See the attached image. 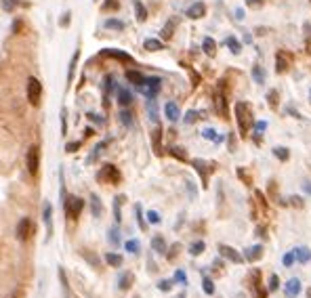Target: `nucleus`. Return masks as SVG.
I'll list each match as a JSON object with an SVG mask.
<instances>
[{"mask_svg": "<svg viewBox=\"0 0 311 298\" xmlns=\"http://www.w3.org/2000/svg\"><path fill=\"white\" fill-rule=\"evenodd\" d=\"M130 101H133L130 92H126V90H120V92H118V103H120V105H128Z\"/></svg>", "mask_w": 311, "mask_h": 298, "instance_id": "b1692460", "label": "nucleus"}, {"mask_svg": "<svg viewBox=\"0 0 311 298\" xmlns=\"http://www.w3.org/2000/svg\"><path fill=\"white\" fill-rule=\"evenodd\" d=\"M293 254H295V259L299 263H303V265L311 261V250L307 248V246H297V248L293 250Z\"/></svg>", "mask_w": 311, "mask_h": 298, "instance_id": "9b49d317", "label": "nucleus"}, {"mask_svg": "<svg viewBox=\"0 0 311 298\" xmlns=\"http://www.w3.org/2000/svg\"><path fill=\"white\" fill-rule=\"evenodd\" d=\"M82 256H84V259H86L88 263H93L95 267H99V259H97V256H95V254H88L86 250H82Z\"/></svg>", "mask_w": 311, "mask_h": 298, "instance_id": "473e14b6", "label": "nucleus"}, {"mask_svg": "<svg viewBox=\"0 0 311 298\" xmlns=\"http://www.w3.org/2000/svg\"><path fill=\"white\" fill-rule=\"evenodd\" d=\"M219 254L223 256L225 261L234 263V265H242L244 263V254H240L236 248H232V246H227V244H219Z\"/></svg>", "mask_w": 311, "mask_h": 298, "instance_id": "39448f33", "label": "nucleus"}, {"mask_svg": "<svg viewBox=\"0 0 311 298\" xmlns=\"http://www.w3.org/2000/svg\"><path fill=\"white\" fill-rule=\"evenodd\" d=\"M145 48L147 50H160V48H162V42H158V40H147Z\"/></svg>", "mask_w": 311, "mask_h": 298, "instance_id": "7c9ffc66", "label": "nucleus"}, {"mask_svg": "<svg viewBox=\"0 0 311 298\" xmlns=\"http://www.w3.org/2000/svg\"><path fill=\"white\" fill-rule=\"evenodd\" d=\"M135 8H137V19H139V21H145V19H147V11H145V6L137 0V2H135Z\"/></svg>", "mask_w": 311, "mask_h": 298, "instance_id": "393cba45", "label": "nucleus"}, {"mask_svg": "<svg viewBox=\"0 0 311 298\" xmlns=\"http://www.w3.org/2000/svg\"><path fill=\"white\" fill-rule=\"evenodd\" d=\"M97 179H99V183H109V185H118L120 183V170L116 168V166H112V164H105V166L99 170V174H97Z\"/></svg>", "mask_w": 311, "mask_h": 298, "instance_id": "7ed1b4c3", "label": "nucleus"}, {"mask_svg": "<svg viewBox=\"0 0 311 298\" xmlns=\"http://www.w3.org/2000/svg\"><path fill=\"white\" fill-rule=\"evenodd\" d=\"M269 105H272V107H276V92H274V90L269 92Z\"/></svg>", "mask_w": 311, "mask_h": 298, "instance_id": "49530a36", "label": "nucleus"}, {"mask_svg": "<svg viewBox=\"0 0 311 298\" xmlns=\"http://www.w3.org/2000/svg\"><path fill=\"white\" fill-rule=\"evenodd\" d=\"M253 74H255V78H257V80H263V71H259V67H255Z\"/></svg>", "mask_w": 311, "mask_h": 298, "instance_id": "09e8293b", "label": "nucleus"}, {"mask_svg": "<svg viewBox=\"0 0 311 298\" xmlns=\"http://www.w3.org/2000/svg\"><path fill=\"white\" fill-rule=\"evenodd\" d=\"M160 132L162 130H154V147H156V153H160Z\"/></svg>", "mask_w": 311, "mask_h": 298, "instance_id": "f704fd0d", "label": "nucleus"}, {"mask_svg": "<svg viewBox=\"0 0 311 298\" xmlns=\"http://www.w3.org/2000/svg\"><path fill=\"white\" fill-rule=\"evenodd\" d=\"M38 170H40V149L36 145H32L27 151V172L32 174V177H36Z\"/></svg>", "mask_w": 311, "mask_h": 298, "instance_id": "0eeeda50", "label": "nucleus"}, {"mask_svg": "<svg viewBox=\"0 0 311 298\" xmlns=\"http://www.w3.org/2000/svg\"><path fill=\"white\" fill-rule=\"evenodd\" d=\"M175 280H177V282H181V284H187V277H185L183 271H177V273H175Z\"/></svg>", "mask_w": 311, "mask_h": 298, "instance_id": "58836bf2", "label": "nucleus"}, {"mask_svg": "<svg viewBox=\"0 0 311 298\" xmlns=\"http://www.w3.org/2000/svg\"><path fill=\"white\" fill-rule=\"evenodd\" d=\"M105 25H107V27H118V29H122V27H124V25L120 23V21H107Z\"/></svg>", "mask_w": 311, "mask_h": 298, "instance_id": "c03bdc74", "label": "nucleus"}, {"mask_svg": "<svg viewBox=\"0 0 311 298\" xmlns=\"http://www.w3.org/2000/svg\"><path fill=\"white\" fill-rule=\"evenodd\" d=\"M152 248H154L158 254H166V242H164V238L156 235V238L152 240Z\"/></svg>", "mask_w": 311, "mask_h": 298, "instance_id": "f3484780", "label": "nucleus"}, {"mask_svg": "<svg viewBox=\"0 0 311 298\" xmlns=\"http://www.w3.org/2000/svg\"><path fill=\"white\" fill-rule=\"evenodd\" d=\"M13 298H19V296H17V292H15V294H13Z\"/></svg>", "mask_w": 311, "mask_h": 298, "instance_id": "603ef678", "label": "nucleus"}, {"mask_svg": "<svg viewBox=\"0 0 311 298\" xmlns=\"http://www.w3.org/2000/svg\"><path fill=\"white\" fill-rule=\"evenodd\" d=\"M301 290H303V286H301V280H297V277H293V280H288L284 284V294L286 298H297L301 294Z\"/></svg>", "mask_w": 311, "mask_h": 298, "instance_id": "6e6552de", "label": "nucleus"}, {"mask_svg": "<svg viewBox=\"0 0 311 298\" xmlns=\"http://www.w3.org/2000/svg\"><path fill=\"white\" fill-rule=\"evenodd\" d=\"M204 250H206L204 242H196V244H192V246H189V254H192V256H200V254H202Z\"/></svg>", "mask_w": 311, "mask_h": 298, "instance_id": "aec40b11", "label": "nucleus"}, {"mask_svg": "<svg viewBox=\"0 0 311 298\" xmlns=\"http://www.w3.org/2000/svg\"><path fill=\"white\" fill-rule=\"evenodd\" d=\"M170 156H175L179 160H187V153L183 151V147H173V149H170Z\"/></svg>", "mask_w": 311, "mask_h": 298, "instance_id": "c85d7f7f", "label": "nucleus"}, {"mask_svg": "<svg viewBox=\"0 0 311 298\" xmlns=\"http://www.w3.org/2000/svg\"><path fill=\"white\" fill-rule=\"evenodd\" d=\"M236 116H238V126H240V132L242 137L250 130L253 126V116H250V105L248 103H238L236 105Z\"/></svg>", "mask_w": 311, "mask_h": 298, "instance_id": "f257e3e1", "label": "nucleus"}, {"mask_svg": "<svg viewBox=\"0 0 311 298\" xmlns=\"http://www.w3.org/2000/svg\"><path fill=\"white\" fill-rule=\"evenodd\" d=\"M105 263L109 267H122V256L120 254H114V252H107L105 254Z\"/></svg>", "mask_w": 311, "mask_h": 298, "instance_id": "a211bd4d", "label": "nucleus"}, {"mask_svg": "<svg viewBox=\"0 0 311 298\" xmlns=\"http://www.w3.org/2000/svg\"><path fill=\"white\" fill-rule=\"evenodd\" d=\"M173 25H175L173 21H170V23H166L164 32H162V36H164V38H170V36H173Z\"/></svg>", "mask_w": 311, "mask_h": 298, "instance_id": "c9c22d12", "label": "nucleus"}, {"mask_svg": "<svg viewBox=\"0 0 311 298\" xmlns=\"http://www.w3.org/2000/svg\"><path fill=\"white\" fill-rule=\"evenodd\" d=\"M82 208H84L82 198H78V195H67V200H65V217L67 219L76 221L80 217V212H82Z\"/></svg>", "mask_w": 311, "mask_h": 298, "instance_id": "f03ea898", "label": "nucleus"}, {"mask_svg": "<svg viewBox=\"0 0 311 298\" xmlns=\"http://www.w3.org/2000/svg\"><path fill=\"white\" fill-rule=\"evenodd\" d=\"M158 88H160V80H158V78H152V80H145V84L141 86V90L145 92V95H147L149 99H154V97H156V92H158Z\"/></svg>", "mask_w": 311, "mask_h": 298, "instance_id": "9d476101", "label": "nucleus"}, {"mask_svg": "<svg viewBox=\"0 0 311 298\" xmlns=\"http://www.w3.org/2000/svg\"><path fill=\"white\" fill-rule=\"evenodd\" d=\"M179 248H181V246H179V244H175V246H173V248H170V252L166 254V256H168V259H170V261H173V259H175V256L179 254Z\"/></svg>", "mask_w": 311, "mask_h": 298, "instance_id": "4c0bfd02", "label": "nucleus"}, {"mask_svg": "<svg viewBox=\"0 0 311 298\" xmlns=\"http://www.w3.org/2000/svg\"><path fill=\"white\" fill-rule=\"evenodd\" d=\"M164 111H166V116H168V120H173V122H175V120H179V107H177L175 103H168Z\"/></svg>", "mask_w": 311, "mask_h": 298, "instance_id": "412c9836", "label": "nucleus"}, {"mask_svg": "<svg viewBox=\"0 0 311 298\" xmlns=\"http://www.w3.org/2000/svg\"><path fill=\"white\" fill-rule=\"evenodd\" d=\"M274 153H276V158H278V160H282V162H286V160L290 158V153H288L286 147H276Z\"/></svg>", "mask_w": 311, "mask_h": 298, "instance_id": "a878e982", "label": "nucleus"}, {"mask_svg": "<svg viewBox=\"0 0 311 298\" xmlns=\"http://www.w3.org/2000/svg\"><path fill=\"white\" fill-rule=\"evenodd\" d=\"M202 288H204V292H206L208 296L215 294V284H213V280H210V277H204V280H202Z\"/></svg>", "mask_w": 311, "mask_h": 298, "instance_id": "5701e85b", "label": "nucleus"}, {"mask_svg": "<svg viewBox=\"0 0 311 298\" xmlns=\"http://www.w3.org/2000/svg\"><path fill=\"white\" fill-rule=\"evenodd\" d=\"M206 15V6L204 2H196L187 8V17H192V19H200V17H204Z\"/></svg>", "mask_w": 311, "mask_h": 298, "instance_id": "f8f14e48", "label": "nucleus"}, {"mask_svg": "<svg viewBox=\"0 0 311 298\" xmlns=\"http://www.w3.org/2000/svg\"><path fill=\"white\" fill-rule=\"evenodd\" d=\"M120 116H122V122H124V124H130V114H128V111H122Z\"/></svg>", "mask_w": 311, "mask_h": 298, "instance_id": "a18cd8bd", "label": "nucleus"}, {"mask_svg": "<svg viewBox=\"0 0 311 298\" xmlns=\"http://www.w3.org/2000/svg\"><path fill=\"white\" fill-rule=\"evenodd\" d=\"M101 55H103V57H114V59H120V61H124V63H133V57L126 55V53H120V50H103Z\"/></svg>", "mask_w": 311, "mask_h": 298, "instance_id": "2eb2a0df", "label": "nucleus"}, {"mask_svg": "<svg viewBox=\"0 0 311 298\" xmlns=\"http://www.w3.org/2000/svg\"><path fill=\"white\" fill-rule=\"evenodd\" d=\"M40 99H42V84H40L36 78H29L27 80V101L36 107V105H40Z\"/></svg>", "mask_w": 311, "mask_h": 298, "instance_id": "20e7f679", "label": "nucleus"}, {"mask_svg": "<svg viewBox=\"0 0 311 298\" xmlns=\"http://www.w3.org/2000/svg\"><path fill=\"white\" fill-rule=\"evenodd\" d=\"M124 248H126L130 254H137V252H139V242H137V240H128V242L124 244Z\"/></svg>", "mask_w": 311, "mask_h": 298, "instance_id": "bb28decb", "label": "nucleus"}, {"mask_svg": "<svg viewBox=\"0 0 311 298\" xmlns=\"http://www.w3.org/2000/svg\"><path fill=\"white\" fill-rule=\"evenodd\" d=\"M215 50H217V42L213 38H206L204 40V53L206 55H215Z\"/></svg>", "mask_w": 311, "mask_h": 298, "instance_id": "4be33fe9", "label": "nucleus"}, {"mask_svg": "<svg viewBox=\"0 0 311 298\" xmlns=\"http://www.w3.org/2000/svg\"><path fill=\"white\" fill-rule=\"evenodd\" d=\"M297 259H295V254L293 252H288V254H284V259H282V263H284V267H293V263H295Z\"/></svg>", "mask_w": 311, "mask_h": 298, "instance_id": "2f4dec72", "label": "nucleus"}, {"mask_svg": "<svg viewBox=\"0 0 311 298\" xmlns=\"http://www.w3.org/2000/svg\"><path fill=\"white\" fill-rule=\"evenodd\" d=\"M290 204H293V206H297V208L303 206V202H301V198H290Z\"/></svg>", "mask_w": 311, "mask_h": 298, "instance_id": "37998d69", "label": "nucleus"}, {"mask_svg": "<svg viewBox=\"0 0 311 298\" xmlns=\"http://www.w3.org/2000/svg\"><path fill=\"white\" fill-rule=\"evenodd\" d=\"M170 288H173V282H168V280H162L158 284V290H162V292H168Z\"/></svg>", "mask_w": 311, "mask_h": 298, "instance_id": "72a5a7b5", "label": "nucleus"}, {"mask_svg": "<svg viewBox=\"0 0 311 298\" xmlns=\"http://www.w3.org/2000/svg\"><path fill=\"white\" fill-rule=\"evenodd\" d=\"M229 44H232V50H234V53H240V44L236 42L234 38H229Z\"/></svg>", "mask_w": 311, "mask_h": 298, "instance_id": "79ce46f5", "label": "nucleus"}, {"mask_svg": "<svg viewBox=\"0 0 311 298\" xmlns=\"http://www.w3.org/2000/svg\"><path fill=\"white\" fill-rule=\"evenodd\" d=\"M133 282H135L133 273H122V275H120V280H118V288H120V290H128V288L133 286Z\"/></svg>", "mask_w": 311, "mask_h": 298, "instance_id": "dca6fc26", "label": "nucleus"}, {"mask_svg": "<svg viewBox=\"0 0 311 298\" xmlns=\"http://www.w3.org/2000/svg\"><path fill=\"white\" fill-rule=\"evenodd\" d=\"M32 233H34V223L29 221V219H21V221L17 223L15 235H17L19 242H27L29 238H32Z\"/></svg>", "mask_w": 311, "mask_h": 298, "instance_id": "423d86ee", "label": "nucleus"}, {"mask_svg": "<svg viewBox=\"0 0 311 298\" xmlns=\"http://www.w3.org/2000/svg\"><path fill=\"white\" fill-rule=\"evenodd\" d=\"M288 65H290V57L286 53H278V57H276V69L280 71V74H284V71L288 69Z\"/></svg>", "mask_w": 311, "mask_h": 298, "instance_id": "ddd939ff", "label": "nucleus"}, {"mask_svg": "<svg viewBox=\"0 0 311 298\" xmlns=\"http://www.w3.org/2000/svg\"><path fill=\"white\" fill-rule=\"evenodd\" d=\"M93 202H91V208H93V214H95V217H99V214H101V204H99V198H97V195H93V198H91Z\"/></svg>", "mask_w": 311, "mask_h": 298, "instance_id": "cd10ccee", "label": "nucleus"}, {"mask_svg": "<svg viewBox=\"0 0 311 298\" xmlns=\"http://www.w3.org/2000/svg\"><path fill=\"white\" fill-rule=\"evenodd\" d=\"M177 298H185V294H179V296H177Z\"/></svg>", "mask_w": 311, "mask_h": 298, "instance_id": "3c124183", "label": "nucleus"}, {"mask_svg": "<svg viewBox=\"0 0 311 298\" xmlns=\"http://www.w3.org/2000/svg\"><path fill=\"white\" fill-rule=\"evenodd\" d=\"M215 103H217V111H219V116H225L227 114V109H225V97H223V92H217V97H215Z\"/></svg>", "mask_w": 311, "mask_h": 298, "instance_id": "6ab92c4d", "label": "nucleus"}, {"mask_svg": "<svg viewBox=\"0 0 311 298\" xmlns=\"http://www.w3.org/2000/svg\"><path fill=\"white\" fill-rule=\"evenodd\" d=\"M202 135H204V139H217V135H215V130H213V128H206V130L202 132Z\"/></svg>", "mask_w": 311, "mask_h": 298, "instance_id": "a19ab883", "label": "nucleus"}, {"mask_svg": "<svg viewBox=\"0 0 311 298\" xmlns=\"http://www.w3.org/2000/svg\"><path fill=\"white\" fill-rule=\"evenodd\" d=\"M78 149V143H69L67 145V151H76Z\"/></svg>", "mask_w": 311, "mask_h": 298, "instance_id": "8fccbe9b", "label": "nucleus"}, {"mask_svg": "<svg viewBox=\"0 0 311 298\" xmlns=\"http://www.w3.org/2000/svg\"><path fill=\"white\" fill-rule=\"evenodd\" d=\"M109 240H112V244H118V242H120V235H118V231H116V229L109 231Z\"/></svg>", "mask_w": 311, "mask_h": 298, "instance_id": "ea45409f", "label": "nucleus"}, {"mask_svg": "<svg viewBox=\"0 0 311 298\" xmlns=\"http://www.w3.org/2000/svg\"><path fill=\"white\" fill-rule=\"evenodd\" d=\"M278 286H280V277L274 273L272 277H269V288H267V290H269V292H276V290H278Z\"/></svg>", "mask_w": 311, "mask_h": 298, "instance_id": "c756f323", "label": "nucleus"}, {"mask_svg": "<svg viewBox=\"0 0 311 298\" xmlns=\"http://www.w3.org/2000/svg\"><path fill=\"white\" fill-rule=\"evenodd\" d=\"M261 256H263V246H259V244L244 250V261H248V263H257Z\"/></svg>", "mask_w": 311, "mask_h": 298, "instance_id": "1a4fd4ad", "label": "nucleus"}, {"mask_svg": "<svg viewBox=\"0 0 311 298\" xmlns=\"http://www.w3.org/2000/svg\"><path fill=\"white\" fill-rule=\"evenodd\" d=\"M126 80L130 82V84H135V86H143L145 84L143 74H139V71H135V69H128L126 71Z\"/></svg>", "mask_w": 311, "mask_h": 298, "instance_id": "4468645a", "label": "nucleus"}, {"mask_svg": "<svg viewBox=\"0 0 311 298\" xmlns=\"http://www.w3.org/2000/svg\"><path fill=\"white\" fill-rule=\"evenodd\" d=\"M147 219H149V223H154V225H156V223H160V214L152 210V212H147Z\"/></svg>", "mask_w": 311, "mask_h": 298, "instance_id": "e433bc0d", "label": "nucleus"}, {"mask_svg": "<svg viewBox=\"0 0 311 298\" xmlns=\"http://www.w3.org/2000/svg\"><path fill=\"white\" fill-rule=\"evenodd\" d=\"M248 6H257V4H263V0H246Z\"/></svg>", "mask_w": 311, "mask_h": 298, "instance_id": "de8ad7c7", "label": "nucleus"}]
</instances>
